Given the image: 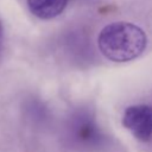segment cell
<instances>
[{"mask_svg": "<svg viewBox=\"0 0 152 152\" xmlns=\"http://www.w3.org/2000/svg\"><path fill=\"white\" fill-rule=\"evenodd\" d=\"M77 128H76V135L81 140L82 144L84 142H96L99 140V132L96 131V126L93 121L88 120L87 118H81L77 121Z\"/></svg>", "mask_w": 152, "mask_h": 152, "instance_id": "cell-4", "label": "cell"}, {"mask_svg": "<svg viewBox=\"0 0 152 152\" xmlns=\"http://www.w3.org/2000/svg\"><path fill=\"white\" fill-rule=\"evenodd\" d=\"M145 32L127 21H116L104 26L97 38L101 53L113 62H127L137 58L146 48Z\"/></svg>", "mask_w": 152, "mask_h": 152, "instance_id": "cell-1", "label": "cell"}, {"mask_svg": "<svg viewBox=\"0 0 152 152\" xmlns=\"http://www.w3.org/2000/svg\"><path fill=\"white\" fill-rule=\"evenodd\" d=\"M122 125L129 129L140 141H148L152 138V106L135 104L125 109Z\"/></svg>", "mask_w": 152, "mask_h": 152, "instance_id": "cell-2", "label": "cell"}, {"mask_svg": "<svg viewBox=\"0 0 152 152\" xmlns=\"http://www.w3.org/2000/svg\"><path fill=\"white\" fill-rule=\"evenodd\" d=\"M68 0H27L30 12L40 19H51L61 14Z\"/></svg>", "mask_w": 152, "mask_h": 152, "instance_id": "cell-3", "label": "cell"}, {"mask_svg": "<svg viewBox=\"0 0 152 152\" xmlns=\"http://www.w3.org/2000/svg\"><path fill=\"white\" fill-rule=\"evenodd\" d=\"M2 43H4V31H2V25L0 21V52L2 50Z\"/></svg>", "mask_w": 152, "mask_h": 152, "instance_id": "cell-5", "label": "cell"}]
</instances>
